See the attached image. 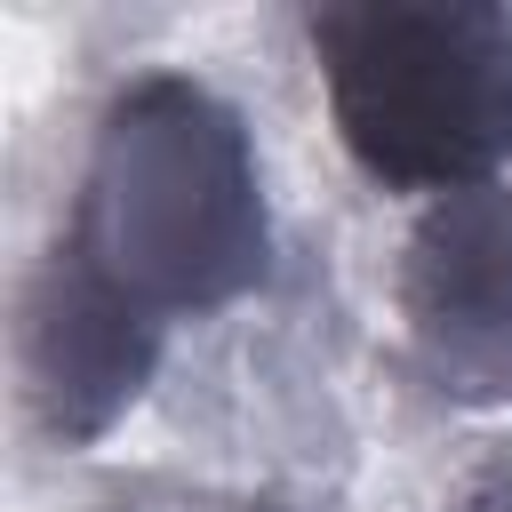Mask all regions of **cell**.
<instances>
[{
	"label": "cell",
	"instance_id": "6da1fadb",
	"mask_svg": "<svg viewBox=\"0 0 512 512\" xmlns=\"http://www.w3.org/2000/svg\"><path fill=\"white\" fill-rule=\"evenodd\" d=\"M264 256L272 224L240 112L184 72H144L96 112L72 216L40 280L72 288L128 336L168 344L176 320L248 296Z\"/></svg>",
	"mask_w": 512,
	"mask_h": 512
},
{
	"label": "cell",
	"instance_id": "277c9868",
	"mask_svg": "<svg viewBox=\"0 0 512 512\" xmlns=\"http://www.w3.org/2000/svg\"><path fill=\"white\" fill-rule=\"evenodd\" d=\"M448 512H512V448H504V456H488V464H472Z\"/></svg>",
	"mask_w": 512,
	"mask_h": 512
},
{
	"label": "cell",
	"instance_id": "3957f363",
	"mask_svg": "<svg viewBox=\"0 0 512 512\" xmlns=\"http://www.w3.org/2000/svg\"><path fill=\"white\" fill-rule=\"evenodd\" d=\"M400 328L424 392L456 408L512 400V192L424 200L400 248Z\"/></svg>",
	"mask_w": 512,
	"mask_h": 512
},
{
	"label": "cell",
	"instance_id": "7a4b0ae2",
	"mask_svg": "<svg viewBox=\"0 0 512 512\" xmlns=\"http://www.w3.org/2000/svg\"><path fill=\"white\" fill-rule=\"evenodd\" d=\"M328 120L384 192H480L512 160V8L320 0L304 16Z\"/></svg>",
	"mask_w": 512,
	"mask_h": 512
}]
</instances>
